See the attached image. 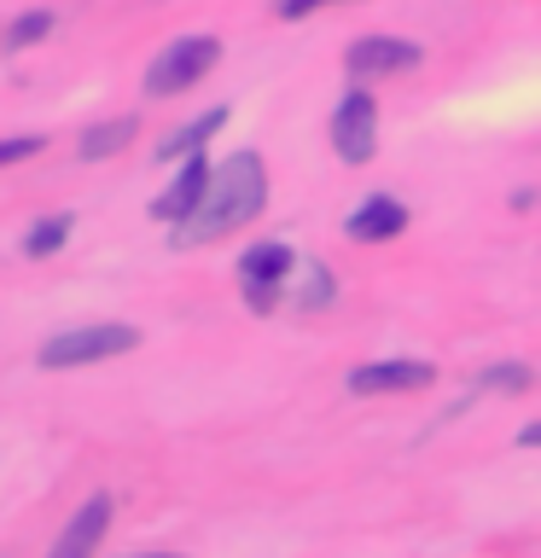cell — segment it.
I'll list each match as a JSON object with an SVG mask.
<instances>
[{
    "instance_id": "obj_9",
    "label": "cell",
    "mask_w": 541,
    "mask_h": 558,
    "mask_svg": "<svg viewBox=\"0 0 541 558\" xmlns=\"http://www.w3.org/2000/svg\"><path fill=\"white\" fill-rule=\"evenodd\" d=\"M209 174H216V169H209L204 157H192V163L181 169V181H175V186L164 192V198L152 204V216H157V221H169V227H181V221L192 216V209L204 204V192H209Z\"/></svg>"
},
{
    "instance_id": "obj_18",
    "label": "cell",
    "mask_w": 541,
    "mask_h": 558,
    "mask_svg": "<svg viewBox=\"0 0 541 558\" xmlns=\"http://www.w3.org/2000/svg\"><path fill=\"white\" fill-rule=\"evenodd\" d=\"M518 448H541V418H536V425H524V430H518Z\"/></svg>"
},
{
    "instance_id": "obj_16",
    "label": "cell",
    "mask_w": 541,
    "mask_h": 558,
    "mask_svg": "<svg viewBox=\"0 0 541 558\" xmlns=\"http://www.w3.org/2000/svg\"><path fill=\"white\" fill-rule=\"evenodd\" d=\"M41 151V134H17V140H0V169L7 163H24V157Z\"/></svg>"
},
{
    "instance_id": "obj_8",
    "label": "cell",
    "mask_w": 541,
    "mask_h": 558,
    "mask_svg": "<svg viewBox=\"0 0 541 558\" xmlns=\"http://www.w3.org/2000/svg\"><path fill=\"white\" fill-rule=\"evenodd\" d=\"M105 523H111V495L82 500V512L64 523V535L52 541V553H47V558H94L99 535H105Z\"/></svg>"
},
{
    "instance_id": "obj_7",
    "label": "cell",
    "mask_w": 541,
    "mask_h": 558,
    "mask_svg": "<svg viewBox=\"0 0 541 558\" xmlns=\"http://www.w3.org/2000/svg\"><path fill=\"white\" fill-rule=\"evenodd\" d=\"M436 378L431 361H373V366H356L349 373V390L356 396H384V390H425Z\"/></svg>"
},
{
    "instance_id": "obj_13",
    "label": "cell",
    "mask_w": 541,
    "mask_h": 558,
    "mask_svg": "<svg viewBox=\"0 0 541 558\" xmlns=\"http://www.w3.org/2000/svg\"><path fill=\"white\" fill-rule=\"evenodd\" d=\"M70 227H76V216H41V221L29 227L24 251H29V256H52V251H59V244L70 239Z\"/></svg>"
},
{
    "instance_id": "obj_1",
    "label": "cell",
    "mask_w": 541,
    "mask_h": 558,
    "mask_svg": "<svg viewBox=\"0 0 541 558\" xmlns=\"http://www.w3.org/2000/svg\"><path fill=\"white\" fill-rule=\"evenodd\" d=\"M262 204H268V163H262L256 151L221 157L216 174H209L204 204L181 221L175 244H181V251H192V244H216L227 233H239V227H251L262 216Z\"/></svg>"
},
{
    "instance_id": "obj_3",
    "label": "cell",
    "mask_w": 541,
    "mask_h": 558,
    "mask_svg": "<svg viewBox=\"0 0 541 558\" xmlns=\"http://www.w3.org/2000/svg\"><path fill=\"white\" fill-rule=\"evenodd\" d=\"M216 59H221V41H216V35H181V41H169V47L152 59L146 94H152V99L187 94L192 82H204L209 70H216Z\"/></svg>"
},
{
    "instance_id": "obj_5",
    "label": "cell",
    "mask_w": 541,
    "mask_h": 558,
    "mask_svg": "<svg viewBox=\"0 0 541 558\" xmlns=\"http://www.w3.org/2000/svg\"><path fill=\"white\" fill-rule=\"evenodd\" d=\"M239 274H244V296H251L256 308H274V291L297 274V256L286 244H256V251H244Z\"/></svg>"
},
{
    "instance_id": "obj_12",
    "label": "cell",
    "mask_w": 541,
    "mask_h": 558,
    "mask_svg": "<svg viewBox=\"0 0 541 558\" xmlns=\"http://www.w3.org/2000/svg\"><path fill=\"white\" fill-rule=\"evenodd\" d=\"M140 134L134 117H111V122H94V129L82 134V157H105V151H122L129 140Z\"/></svg>"
},
{
    "instance_id": "obj_19",
    "label": "cell",
    "mask_w": 541,
    "mask_h": 558,
    "mask_svg": "<svg viewBox=\"0 0 541 558\" xmlns=\"http://www.w3.org/2000/svg\"><path fill=\"white\" fill-rule=\"evenodd\" d=\"M140 558H181V553H140Z\"/></svg>"
},
{
    "instance_id": "obj_2",
    "label": "cell",
    "mask_w": 541,
    "mask_h": 558,
    "mask_svg": "<svg viewBox=\"0 0 541 558\" xmlns=\"http://www.w3.org/2000/svg\"><path fill=\"white\" fill-rule=\"evenodd\" d=\"M134 343H140V331H134V326H122V320H105V326H70V331H59V338H47L41 349H35V361H41L47 373H59V366H87V361L129 355Z\"/></svg>"
},
{
    "instance_id": "obj_10",
    "label": "cell",
    "mask_w": 541,
    "mask_h": 558,
    "mask_svg": "<svg viewBox=\"0 0 541 558\" xmlns=\"http://www.w3.org/2000/svg\"><path fill=\"white\" fill-rule=\"evenodd\" d=\"M401 227H408V204H396L390 192H373L356 216H349V239H361V244H384V239H396Z\"/></svg>"
},
{
    "instance_id": "obj_15",
    "label": "cell",
    "mask_w": 541,
    "mask_h": 558,
    "mask_svg": "<svg viewBox=\"0 0 541 558\" xmlns=\"http://www.w3.org/2000/svg\"><path fill=\"white\" fill-rule=\"evenodd\" d=\"M530 366H489V373L478 384H489V390H530Z\"/></svg>"
},
{
    "instance_id": "obj_6",
    "label": "cell",
    "mask_w": 541,
    "mask_h": 558,
    "mask_svg": "<svg viewBox=\"0 0 541 558\" xmlns=\"http://www.w3.org/2000/svg\"><path fill=\"white\" fill-rule=\"evenodd\" d=\"M419 64V47L413 41H396V35H361L349 47V76L366 82V76H396V70H413Z\"/></svg>"
},
{
    "instance_id": "obj_14",
    "label": "cell",
    "mask_w": 541,
    "mask_h": 558,
    "mask_svg": "<svg viewBox=\"0 0 541 558\" xmlns=\"http://www.w3.org/2000/svg\"><path fill=\"white\" fill-rule=\"evenodd\" d=\"M47 29H52V12H29V17H17V24L7 29V41L12 47H29V41H41Z\"/></svg>"
},
{
    "instance_id": "obj_4",
    "label": "cell",
    "mask_w": 541,
    "mask_h": 558,
    "mask_svg": "<svg viewBox=\"0 0 541 558\" xmlns=\"http://www.w3.org/2000/svg\"><path fill=\"white\" fill-rule=\"evenodd\" d=\"M332 151H338L344 163H373V151H378V105H373V94L349 87V94L338 99V111H332Z\"/></svg>"
},
{
    "instance_id": "obj_11",
    "label": "cell",
    "mask_w": 541,
    "mask_h": 558,
    "mask_svg": "<svg viewBox=\"0 0 541 558\" xmlns=\"http://www.w3.org/2000/svg\"><path fill=\"white\" fill-rule=\"evenodd\" d=\"M221 122H227V111L216 105V111H204L199 122H187V129L175 134V140H164V146H157V157H164V163H175V157H192V151H204V140L216 134Z\"/></svg>"
},
{
    "instance_id": "obj_17",
    "label": "cell",
    "mask_w": 541,
    "mask_h": 558,
    "mask_svg": "<svg viewBox=\"0 0 541 558\" xmlns=\"http://www.w3.org/2000/svg\"><path fill=\"white\" fill-rule=\"evenodd\" d=\"M314 7H326V0H279V17H303Z\"/></svg>"
}]
</instances>
